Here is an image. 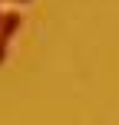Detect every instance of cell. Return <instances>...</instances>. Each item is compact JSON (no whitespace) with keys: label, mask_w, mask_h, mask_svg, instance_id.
Returning a JSON list of instances; mask_svg holds the SVG:
<instances>
[{"label":"cell","mask_w":119,"mask_h":125,"mask_svg":"<svg viewBox=\"0 0 119 125\" xmlns=\"http://www.w3.org/2000/svg\"><path fill=\"white\" fill-rule=\"evenodd\" d=\"M0 17H3V13H0Z\"/></svg>","instance_id":"obj_4"},{"label":"cell","mask_w":119,"mask_h":125,"mask_svg":"<svg viewBox=\"0 0 119 125\" xmlns=\"http://www.w3.org/2000/svg\"><path fill=\"white\" fill-rule=\"evenodd\" d=\"M7 3H30V0H7Z\"/></svg>","instance_id":"obj_3"},{"label":"cell","mask_w":119,"mask_h":125,"mask_svg":"<svg viewBox=\"0 0 119 125\" xmlns=\"http://www.w3.org/2000/svg\"><path fill=\"white\" fill-rule=\"evenodd\" d=\"M20 23H23V20H20V13H17V10L3 13V17H0V40H3V43H10V36L20 30Z\"/></svg>","instance_id":"obj_1"},{"label":"cell","mask_w":119,"mask_h":125,"mask_svg":"<svg viewBox=\"0 0 119 125\" xmlns=\"http://www.w3.org/2000/svg\"><path fill=\"white\" fill-rule=\"evenodd\" d=\"M7 56H10V43H3V40H0V66L7 62Z\"/></svg>","instance_id":"obj_2"}]
</instances>
